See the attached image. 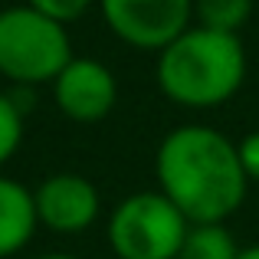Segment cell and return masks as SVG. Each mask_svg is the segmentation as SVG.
<instances>
[{
  "mask_svg": "<svg viewBox=\"0 0 259 259\" xmlns=\"http://www.w3.org/2000/svg\"><path fill=\"white\" fill-rule=\"evenodd\" d=\"M240 246H236L233 233L227 223H190L184 246L177 259H236Z\"/></svg>",
  "mask_w": 259,
  "mask_h": 259,
  "instance_id": "9c48e42d",
  "label": "cell"
},
{
  "mask_svg": "<svg viewBox=\"0 0 259 259\" xmlns=\"http://www.w3.org/2000/svg\"><path fill=\"white\" fill-rule=\"evenodd\" d=\"M105 26L125 46L161 53L194 26V0H99Z\"/></svg>",
  "mask_w": 259,
  "mask_h": 259,
  "instance_id": "5b68a950",
  "label": "cell"
},
{
  "mask_svg": "<svg viewBox=\"0 0 259 259\" xmlns=\"http://www.w3.org/2000/svg\"><path fill=\"white\" fill-rule=\"evenodd\" d=\"M158 190L190 223H227L246 200L249 181L236 141L210 125H177L154 151Z\"/></svg>",
  "mask_w": 259,
  "mask_h": 259,
  "instance_id": "6da1fadb",
  "label": "cell"
},
{
  "mask_svg": "<svg viewBox=\"0 0 259 259\" xmlns=\"http://www.w3.org/2000/svg\"><path fill=\"white\" fill-rule=\"evenodd\" d=\"M256 0H194V23L217 33H236L249 23Z\"/></svg>",
  "mask_w": 259,
  "mask_h": 259,
  "instance_id": "30bf717a",
  "label": "cell"
},
{
  "mask_svg": "<svg viewBox=\"0 0 259 259\" xmlns=\"http://www.w3.org/2000/svg\"><path fill=\"white\" fill-rule=\"evenodd\" d=\"M72 53L69 26L26 4L0 10V76L17 89L53 85Z\"/></svg>",
  "mask_w": 259,
  "mask_h": 259,
  "instance_id": "3957f363",
  "label": "cell"
},
{
  "mask_svg": "<svg viewBox=\"0 0 259 259\" xmlns=\"http://www.w3.org/2000/svg\"><path fill=\"white\" fill-rule=\"evenodd\" d=\"M236 154H240V167L246 174V181L259 184V128L236 141Z\"/></svg>",
  "mask_w": 259,
  "mask_h": 259,
  "instance_id": "4fadbf2b",
  "label": "cell"
},
{
  "mask_svg": "<svg viewBox=\"0 0 259 259\" xmlns=\"http://www.w3.org/2000/svg\"><path fill=\"white\" fill-rule=\"evenodd\" d=\"M33 203H36L39 227L53 230L59 236L85 233L102 217V194L95 181L76 171H56L46 174L33 187Z\"/></svg>",
  "mask_w": 259,
  "mask_h": 259,
  "instance_id": "8992f818",
  "label": "cell"
},
{
  "mask_svg": "<svg viewBox=\"0 0 259 259\" xmlns=\"http://www.w3.org/2000/svg\"><path fill=\"white\" fill-rule=\"evenodd\" d=\"M190 220L154 190H135L108 213V246L115 259H177Z\"/></svg>",
  "mask_w": 259,
  "mask_h": 259,
  "instance_id": "277c9868",
  "label": "cell"
},
{
  "mask_svg": "<svg viewBox=\"0 0 259 259\" xmlns=\"http://www.w3.org/2000/svg\"><path fill=\"white\" fill-rule=\"evenodd\" d=\"M36 203L33 190L20 184L17 177L0 174V259L23 253L30 240L36 236Z\"/></svg>",
  "mask_w": 259,
  "mask_h": 259,
  "instance_id": "ba28073f",
  "label": "cell"
},
{
  "mask_svg": "<svg viewBox=\"0 0 259 259\" xmlns=\"http://www.w3.org/2000/svg\"><path fill=\"white\" fill-rule=\"evenodd\" d=\"M23 112L26 108L17 102V95L0 89V167L10 164L13 154H17L20 145H23V135H26L23 132L26 128Z\"/></svg>",
  "mask_w": 259,
  "mask_h": 259,
  "instance_id": "8fae6325",
  "label": "cell"
},
{
  "mask_svg": "<svg viewBox=\"0 0 259 259\" xmlns=\"http://www.w3.org/2000/svg\"><path fill=\"white\" fill-rule=\"evenodd\" d=\"M246 46L236 33L187 26L154 59L161 95L187 112H210L233 99L246 82Z\"/></svg>",
  "mask_w": 259,
  "mask_h": 259,
  "instance_id": "7a4b0ae2",
  "label": "cell"
},
{
  "mask_svg": "<svg viewBox=\"0 0 259 259\" xmlns=\"http://www.w3.org/2000/svg\"><path fill=\"white\" fill-rule=\"evenodd\" d=\"M95 4H99V0H26V7L39 10L43 17L56 20V23H63V26H69V23H76V20H82Z\"/></svg>",
  "mask_w": 259,
  "mask_h": 259,
  "instance_id": "7c38bea8",
  "label": "cell"
},
{
  "mask_svg": "<svg viewBox=\"0 0 259 259\" xmlns=\"http://www.w3.org/2000/svg\"><path fill=\"white\" fill-rule=\"evenodd\" d=\"M236 259H259V243H253V246H243Z\"/></svg>",
  "mask_w": 259,
  "mask_h": 259,
  "instance_id": "5bb4252c",
  "label": "cell"
},
{
  "mask_svg": "<svg viewBox=\"0 0 259 259\" xmlns=\"http://www.w3.org/2000/svg\"><path fill=\"white\" fill-rule=\"evenodd\" d=\"M33 259H82L76 253H43V256H33Z\"/></svg>",
  "mask_w": 259,
  "mask_h": 259,
  "instance_id": "9a60e30c",
  "label": "cell"
},
{
  "mask_svg": "<svg viewBox=\"0 0 259 259\" xmlns=\"http://www.w3.org/2000/svg\"><path fill=\"white\" fill-rule=\"evenodd\" d=\"M50 89L56 108L76 125H95L118 105V79L102 59L92 56H72Z\"/></svg>",
  "mask_w": 259,
  "mask_h": 259,
  "instance_id": "52a82bcc",
  "label": "cell"
}]
</instances>
